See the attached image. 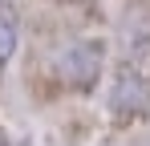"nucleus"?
Listing matches in <instances>:
<instances>
[{
    "label": "nucleus",
    "instance_id": "nucleus-1",
    "mask_svg": "<svg viewBox=\"0 0 150 146\" xmlns=\"http://www.w3.org/2000/svg\"><path fill=\"white\" fill-rule=\"evenodd\" d=\"M98 69H101V45H73L65 49V57H61V73H65V81H73V85H93L98 81Z\"/></svg>",
    "mask_w": 150,
    "mask_h": 146
},
{
    "label": "nucleus",
    "instance_id": "nucleus-3",
    "mask_svg": "<svg viewBox=\"0 0 150 146\" xmlns=\"http://www.w3.org/2000/svg\"><path fill=\"white\" fill-rule=\"evenodd\" d=\"M16 49V16L12 8H0V61H8Z\"/></svg>",
    "mask_w": 150,
    "mask_h": 146
},
{
    "label": "nucleus",
    "instance_id": "nucleus-2",
    "mask_svg": "<svg viewBox=\"0 0 150 146\" xmlns=\"http://www.w3.org/2000/svg\"><path fill=\"white\" fill-rule=\"evenodd\" d=\"M146 97H150V89L142 85V77H134V73H122V77H118V85H114V110H118V114L142 110Z\"/></svg>",
    "mask_w": 150,
    "mask_h": 146
}]
</instances>
